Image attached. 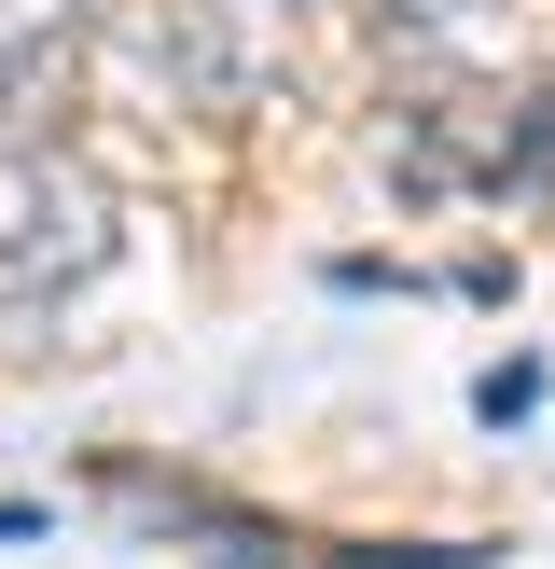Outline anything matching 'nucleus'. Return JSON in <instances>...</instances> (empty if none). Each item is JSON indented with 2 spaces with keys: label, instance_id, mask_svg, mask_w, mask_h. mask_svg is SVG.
Returning <instances> with one entry per match:
<instances>
[{
  "label": "nucleus",
  "instance_id": "f257e3e1",
  "mask_svg": "<svg viewBox=\"0 0 555 569\" xmlns=\"http://www.w3.org/2000/svg\"><path fill=\"white\" fill-rule=\"evenodd\" d=\"M111 250H125V209H111L98 167L70 139H0V333L56 320L70 292H98Z\"/></svg>",
  "mask_w": 555,
  "mask_h": 569
},
{
  "label": "nucleus",
  "instance_id": "f03ea898",
  "mask_svg": "<svg viewBox=\"0 0 555 569\" xmlns=\"http://www.w3.org/2000/svg\"><path fill=\"white\" fill-rule=\"evenodd\" d=\"M292 14L305 0H111V56H125L153 98L236 126V111L292 70Z\"/></svg>",
  "mask_w": 555,
  "mask_h": 569
},
{
  "label": "nucleus",
  "instance_id": "39448f33",
  "mask_svg": "<svg viewBox=\"0 0 555 569\" xmlns=\"http://www.w3.org/2000/svg\"><path fill=\"white\" fill-rule=\"evenodd\" d=\"M361 14H375V42L416 56V70H486L527 0H361Z\"/></svg>",
  "mask_w": 555,
  "mask_h": 569
},
{
  "label": "nucleus",
  "instance_id": "423d86ee",
  "mask_svg": "<svg viewBox=\"0 0 555 569\" xmlns=\"http://www.w3.org/2000/svg\"><path fill=\"white\" fill-rule=\"evenodd\" d=\"M542 181H555V83L514 111V194H542Z\"/></svg>",
  "mask_w": 555,
  "mask_h": 569
},
{
  "label": "nucleus",
  "instance_id": "7ed1b4c3",
  "mask_svg": "<svg viewBox=\"0 0 555 569\" xmlns=\"http://www.w3.org/2000/svg\"><path fill=\"white\" fill-rule=\"evenodd\" d=\"M514 111H527V98L444 83V98H403V111H389L375 153H389L403 194H514Z\"/></svg>",
  "mask_w": 555,
  "mask_h": 569
},
{
  "label": "nucleus",
  "instance_id": "20e7f679",
  "mask_svg": "<svg viewBox=\"0 0 555 569\" xmlns=\"http://www.w3.org/2000/svg\"><path fill=\"white\" fill-rule=\"evenodd\" d=\"M70 70H83V0H0V139H28V111H56Z\"/></svg>",
  "mask_w": 555,
  "mask_h": 569
}]
</instances>
